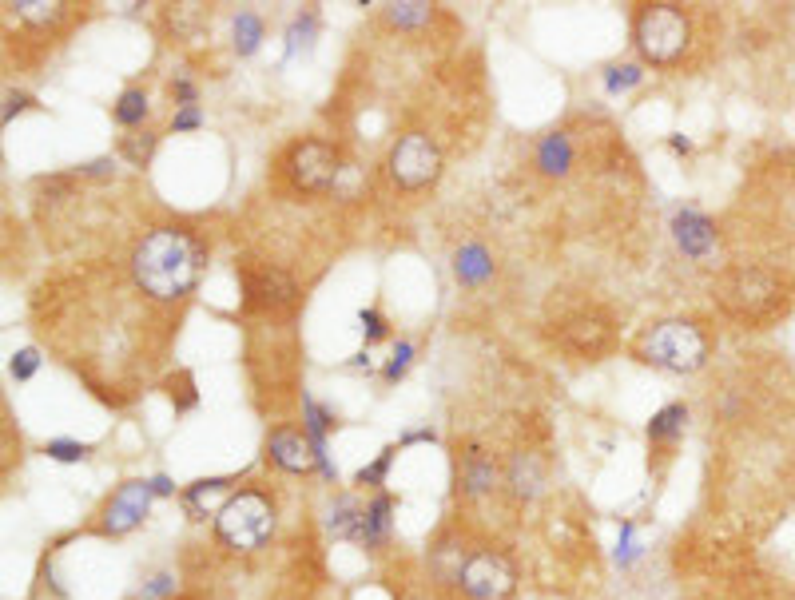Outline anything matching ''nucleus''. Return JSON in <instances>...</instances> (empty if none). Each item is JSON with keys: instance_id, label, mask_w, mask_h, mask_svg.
Masks as SVG:
<instances>
[{"instance_id": "f257e3e1", "label": "nucleus", "mask_w": 795, "mask_h": 600, "mask_svg": "<svg viewBox=\"0 0 795 600\" xmlns=\"http://www.w3.org/2000/svg\"><path fill=\"white\" fill-rule=\"evenodd\" d=\"M203 243L187 227H152L132 247V283L140 295L152 302H179L187 299L203 275Z\"/></svg>"}, {"instance_id": "f03ea898", "label": "nucleus", "mask_w": 795, "mask_h": 600, "mask_svg": "<svg viewBox=\"0 0 795 600\" xmlns=\"http://www.w3.org/2000/svg\"><path fill=\"white\" fill-rule=\"evenodd\" d=\"M720 295V306L744 322V326H768L776 318L788 314L792 306V283L780 275V271H768V267H736L720 279L716 287Z\"/></svg>"}, {"instance_id": "7ed1b4c3", "label": "nucleus", "mask_w": 795, "mask_h": 600, "mask_svg": "<svg viewBox=\"0 0 795 600\" xmlns=\"http://www.w3.org/2000/svg\"><path fill=\"white\" fill-rule=\"evenodd\" d=\"M636 358L652 370L696 374L708 362V334L688 318H664V322H656L640 334Z\"/></svg>"}, {"instance_id": "20e7f679", "label": "nucleus", "mask_w": 795, "mask_h": 600, "mask_svg": "<svg viewBox=\"0 0 795 600\" xmlns=\"http://www.w3.org/2000/svg\"><path fill=\"white\" fill-rule=\"evenodd\" d=\"M275 533V501L263 489H235L215 509V537L235 553H255Z\"/></svg>"}, {"instance_id": "39448f33", "label": "nucleus", "mask_w": 795, "mask_h": 600, "mask_svg": "<svg viewBox=\"0 0 795 600\" xmlns=\"http://www.w3.org/2000/svg\"><path fill=\"white\" fill-rule=\"evenodd\" d=\"M633 44L636 52L656 64V68H668L676 64L688 44H692V24L684 16V8L676 4H644L633 16Z\"/></svg>"}, {"instance_id": "423d86ee", "label": "nucleus", "mask_w": 795, "mask_h": 600, "mask_svg": "<svg viewBox=\"0 0 795 600\" xmlns=\"http://www.w3.org/2000/svg\"><path fill=\"white\" fill-rule=\"evenodd\" d=\"M283 175L291 179L295 191L303 195H322L338 187L342 175V155L326 140H295L283 155Z\"/></svg>"}, {"instance_id": "0eeeda50", "label": "nucleus", "mask_w": 795, "mask_h": 600, "mask_svg": "<svg viewBox=\"0 0 795 600\" xmlns=\"http://www.w3.org/2000/svg\"><path fill=\"white\" fill-rule=\"evenodd\" d=\"M386 171L402 191H422L442 175V151L430 136L410 132V136L394 140V148L386 155Z\"/></svg>"}, {"instance_id": "6e6552de", "label": "nucleus", "mask_w": 795, "mask_h": 600, "mask_svg": "<svg viewBox=\"0 0 795 600\" xmlns=\"http://www.w3.org/2000/svg\"><path fill=\"white\" fill-rule=\"evenodd\" d=\"M454 581H458V589H462L466 600H505L517 589V569L509 565L505 553L477 549L470 557H462Z\"/></svg>"}, {"instance_id": "1a4fd4ad", "label": "nucleus", "mask_w": 795, "mask_h": 600, "mask_svg": "<svg viewBox=\"0 0 795 600\" xmlns=\"http://www.w3.org/2000/svg\"><path fill=\"white\" fill-rule=\"evenodd\" d=\"M239 275V291H243V306L247 310H291L299 302V287L287 271L259 263V259H243L235 267Z\"/></svg>"}, {"instance_id": "9d476101", "label": "nucleus", "mask_w": 795, "mask_h": 600, "mask_svg": "<svg viewBox=\"0 0 795 600\" xmlns=\"http://www.w3.org/2000/svg\"><path fill=\"white\" fill-rule=\"evenodd\" d=\"M152 481L136 477V481H124L96 513V533L100 537H124L132 533L136 525H144V517L152 513Z\"/></svg>"}, {"instance_id": "9b49d317", "label": "nucleus", "mask_w": 795, "mask_h": 600, "mask_svg": "<svg viewBox=\"0 0 795 600\" xmlns=\"http://www.w3.org/2000/svg\"><path fill=\"white\" fill-rule=\"evenodd\" d=\"M557 342L573 354V358H601L613 346V330L601 314H573L561 322Z\"/></svg>"}, {"instance_id": "f8f14e48", "label": "nucleus", "mask_w": 795, "mask_h": 600, "mask_svg": "<svg viewBox=\"0 0 795 600\" xmlns=\"http://www.w3.org/2000/svg\"><path fill=\"white\" fill-rule=\"evenodd\" d=\"M672 239L688 259H708L716 247V223L696 207H680L672 215Z\"/></svg>"}, {"instance_id": "ddd939ff", "label": "nucleus", "mask_w": 795, "mask_h": 600, "mask_svg": "<svg viewBox=\"0 0 795 600\" xmlns=\"http://www.w3.org/2000/svg\"><path fill=\"white\" fill-rule=\"evenodd\" d=\"M267 461L279 465L283 473H311V469H318V457L311 450V442H307V434L287 430V426L267 434Z\"/></svg>"}, {"instance_id": "4468645a", "label": "nucleus", "mask_w": 795, "mask_h": 600, "mask_svg": "<svg viewBox=\"0 0 795 600\" xmlns=\"http://www.w3.org/2000/svg\"><path fill=\"white\" fill-rule=\"evenodd\" d=\"M394 509H398L394 493H386V489H382V493H374V497L366 501V509H362V525H358L354 545H358V549H366V553H378V549L390 541Z\"/></svg>"}, {"instance_id": "2eb2a0df", "label": "nucleus", "mask_w": 795, "mask_h": 600, "mask_svg": "<svg viewBox=\"0 0 795 600\" xmlns=\"http://www.w3.org/2000/svg\"><path fill=\"white\" fill-rule=\"evenodd\" d=\"M330 430H338V418H334L326 406H318L311 394H303V434H307V442H311V450H315L318 473H322L326 481L338 477V469H334V461H330V453H326Z\"/></svg>"}, {"instance_id": "dca6fc26", "label": "nucleus", "mask_w": 795, "mask_h": 600, "mask_svg": "<svg viewBox=\"0 0 795 600\" xmlns=\"http://www.w3.org/2000/svg\"><path fill=\"white\" fill-rule=\"evenodd\" d=\"M505 485L513 489L517 501H533L545 485V461L537 453H513L505 469Z\"/></svg>"}, {"instance_id": "f3484780", "label": "nucleus", "mask_w": 795, "mask_h": 600, "mask_svg": "<svg viewBox=\"0 0 795 600\" xmlns=\"http://www.w3.org/2000/svg\"><path fill=\"white\" fill-rule=\"evenodd\" d=\"M458 485L466 497H485L493 485H497V461L489 457L485 450H470L462 453V469H458Z\"/></svg>"}, {"instance_id": "a211bd4d", "label": "nucleus", "mask_w": 795, "mask_h": 600, "mask_svg": "<svg viewBox=\"0 0 795 600\" xmlns=\"http://www.w3.org/2000/svg\"><path fill=\"white\" fill-rule=\"evenodd\" d=\"M684 426H688V406L684 402H668L664 410H656L648 418V442H652V450H672L684 438Z\"/></svg>"}, {"instance_id": "6ab92c4d", "label": "nucleus", "mask_w": 795, "mask_h": 600, "mask_svg": "<svg viewBox=\"0 0 795 600\" xmlns=\"http://www.w3.org/2000/svg\"><path fill=\"white\" fill-rule=\"evenodd\" d=\"M454 275L462 287H481L493 279V255L481 243H462L454 251Z\"/></svg>"}, {"instance_id": "aec40b11", "label": "nucleus", "mask_w": 795, "mask_h": 600, "mask_svg": "<svg viewBox=\"0 0 795 600\" xmlns=\"http://www.w3.org/2000/svg\"><path fill=\"white\" fill-rule=\"evenodd\" d=\"M537 167L545 175H569V167H573V144H569L565 132H549L537 144Z\"/></svg>"}, {"instance_id": "412c9836", "label": "nucleus", "mask_w": 795, "mask_h": 600, "mask_svg": "<svg viewBox=\"0 0 795 600\" xmlns=\"http://www.w3.org/2000/svg\"><path fill=\"white\" fill-rule=\"evenodd\" d=\"M362 509L366 505H358L354 497H334V505H330V521H326V529H330V537H338V541H354L358 537V525H362Z\"/></svg>"}, {"instance_id": "4be33fe9", "label": "nucleus", "mask_w": 795, "mask_h": 600, "mask_svg": "<svg viewBox=\"0 0 795 600\" xmlns=\"http://www.w3.org/2000/svg\"><path fill=\"white\" fill-rule=\"evenodd\" d=\"M315 32H318V16L315 12H299L287 28V48H283V60H299L315 48Z\"/></svg>"}, {"instance_id": "5701e85b", "label": "nucleus", "mask_w": 795, "mask_h": 600, "mask_svg": "<svg viewBox=\"0 0 795 600\" xmlns=\"http://www.w3.org/2000/svg\"><path fill=\"white\" fill-rule=\"evenodd\" d=\"M148 112H152V104H148V92H144V88L120 92V100H116V108H112V116H116L120 128H140V124L148 120Z\"/></svg>"}, {"instance_id": "b1692460", "label": "nucleus", "mask_w": 795, "mask_h": 600, "mask_svg": "<svg viewBox=\"0 0 795 600\" xmlns=\"http://www.w3.org/2000/svg\"><path fill=\"white\" fill-rule=\"evenodd\" d=\"M231 485H235V477H203V481H191V485L183 489V505L203 521V517H207V509H203V505H207V497L227 493Z\"/></svg>"}, {"instance_id": "393cba45", "label": "nucleus", "mask_w": 795, "mask_h": 600, "mask_svg": "<svg viewBox=\"0 0 795 600\" xmlns=\"http://www.w3.org/2000/svg\"><path fill=\"white\" fill-rule=\"evenodd\" d=\"M231 36H235V52H239V56H255V52H259V44H263V16H255V12H239V16H235Z\"/></svg>"}, {"instance_id": "a878e982", "label": "nucleus", "mask_w": 795, "mask_h": 600, "mask_svg": "<svg viewBox=\"0 0 795 600\" xmlns=\"http://www.w3.org/2000/svg\"><path fill=\"white\" fill-rule=\"evenodd\" d=\"M398 453H402V446H386V450L378 453L370 465H362V469L354 473V485H362V489L370 485V489H378V493H382V485H386L390 465H394V457H398Z\"/></svg>"}, {"instance_id": "bb28decb", "label": "nucleus", "mask_w": 795, "mask_h": 600, "mask_svg": "<svg viewBox=\"0 0 795 600\" xmlns=\"http://www.w3.org/2000/svg\"><path fill=\"white\" fill-rule=\"evenodd\" d=\"M20 20H28V24H56L60 16H64V4L60 0H16V4H8Z\"/></svg>"}, {"instance_id": "cd10ccee", "label": "nucleus", "mask_w": 795, "mask_h": 600, "mask_svg": "<svg viewBox=\"0 0 795 600\" xmlns=\"http://www.w3.org/2000/svg\"><path fill=\"white\" fill-rule=\"evenodd\" d=\"M390 24L394 28H422V24H430V16H434V8L430 4H422V0H402V4H390Z\"/></svg>"}, {"instance_id": "c85d7f7f", "label": "nucleus", "mask_w": 795, "mask_h": 600, "mask_svg": "<svg viewBox=\"0 0 795 600\" xmlns=\"http://www.w3.org/2000/svg\"><path fill=\"white\" fill-rule=\"evenodd\" d=\"M167 394H171V402H175L179 414H183V410H195V406H199L195 374H191V370H175V374L167 378Z\"/></svg>"}, {"instance_id": "c756f323", "label": "nucleus", "mask_w": 795, "mask_h": 600, "mask_svg": "<svg viewBox=\"0 0 795 600\" xmlns=\"http://www.w3.org/2000/svg\"><path fill=\"white\" fill-rule=\"evenodd\" d=\"M156 140L152 132H132V136H124L120 140V155L128 159V163H136V167H144L148 159H152V151H156Z\"/></svg>"}, {"instance_id": "7c9ffc66", "label": "nucleus", "mask_w": 795, "mask_h": 600, "mask_svg": "<svg viewBox=\"0 0 795 600\" xmlns=\"http://www.w3.org/2000/svg\"><path fill=\"white\" fill-rule=\"evenodd\" d=\"M44 453L52 457V461H60V465H72V461H88L92 457V446L88 442H72V438H52Z\"/></svg>"}, {"instance_id": "2f4dec72", "label": "nucleus", "mask_w": 795, "mask_h": 600, "mask_svg": "<svg viewBox=\"0 0 795 600\" xmlns=\"http://www.w3.org/2000/svg\"><path fill=\"white\" fill-rule=\"evenodd\" d=\"M644 80V68L640 64H613L609 72H605V92H629V88H636Z\"/></svg>"}, {"instance_id": "473e14b6", "label": "nucleus", "mask_w": 795, "mask_h": 600, "mask_svg": "<svg viewBox=\"0 0 795 600\" xmlns=\"http://www.w3.org/2000/svg\"><path fill=\"white\" fill-rule=\"evenodd\" d=\"M410 362H414V342H410V338H398V342H394V354H390V362H386V370H382V378H386V382L406 378Z\"/></svg>"}, {"instance_id": "72a5a7b5", "label": "nucleus", "mask_w": 795, "mask_h": 600, "mask_svg": "<svg viewBox=\"0 0 795 600\" xmlns=\"http://www.w3.org/2000/svg\"><path fill=\"white\" fill-rule=\"evenodd\" d=\"M36 370H40V350H36V346H20V350H12V358H8V374H12L16 382H28Z\"/></svg>"}, {"instance_id": "f704fd0d", "label": "nucleus", "mask_w": 795, "mask_h": 600, "mask_svg": "<svg viewBox=\"0 0 795 600\" xmlns=\"http://www.w3.org/2000/svg\"><path fill=\"white\" fill-rule=\"evenodd\" d=\"M358 326H362V338H366V346H374V342L390 338V322H386V318H382L374 306L358 310Z\"/></svg>"}, {"instance_id": "c9c22d12", "label": "nucleus", "mask_w": 795, "mask_h": 600, "mask_svg": "<svg viewBox=\"0 0 795 600\" xmlns=\"http://www.w3.org/2000/svg\"><path fill=\"white\" fill-rule=\"evenodd\" d=\"M636 557H640V545H636V525L633 521H621V537H617V565L629 569Z\"/></svg>"}, {"instance_id": "e433bc0d", "label": "nucleus", "mask_w": 795, "mask_h": 600, "mask_svg": "<svg viewBox=\"0 0 795 600\" xmlns=\"http://www.w3.org/2000/svg\"><path fill=\"white\" fill-rule=\"evenodd\" d=\"M199 128H203L199 104H195V108H179V112L171 116V132H199Z\"/></svg>"}, {"instance_id": "4c0bfd02", "label": "nucleus", "mask_w": 795, "mask_h": 600, "mask_svg": "<svg viewBox=\"0 0 795 600\" xmlns=\"http://www.w3.org/2000/svg\"><path fill=\"white\" fill-rule=\"evenodd\" d=\"M171 96H175L179 108H195V100H199V92H195V84H191L187 76H175V80H171Z\"/></svg>"}, {"instance_id": "58836bf2", "label": "nucleus", "mask_w": 795, "mask_h": 600, "mask_svg": "<svg viewBox=\"0 0 795 600\" xmlns=\"http://www.w3.org/2000/svg\"><path fill=\"white\" fill-rule=\"evenodd\" d=\"M32 104H36V100H32L28 92H8V96H4V124H12V116H20V112L32 108Z\"/></svg>"}, {"instance_id": "ea45409f", "label": "nucleus", "mask_w": 795, "mask_h": 600, "mask_svg": "<svg viewBox=\"0 0 795 600\" xmlns=\"http://www.w3.org/2000/svg\"><path fill=\"white\" fill-rule=\"evenodd\" d=\"M171 589H175V577H171V573H159L156 581H152V585L144 589V597H148V600H159V597H167Z\"/></svg>"}, {"instance_id": "a19ab883", "label": "nucleus", "mask_w": 795, "mask_h": 600, "mask_svg": "<svg viewBox=\"0 0 795 600\" xmlns=\"http://www.w3.org/2000/svg\"><path fill=\"white\" fill-rule=\"evenodd\" d=\"M116 171V163L112 159H92V163H84L80 167V175H92V179H108Z\"/></svg>"}, {"instance_id": "79ce46f5", "label": "nucleus", "mask_w": 795, "mask_h": 600, "mask_svg": "<svg viewBox=\"0 0 795 600\" xmlns=\"http://www.w3.org/2000/svg\"><path fill=\"white\" fill-rule=\"evenodd\" d=\"M418 442H438V434H434V430H410V434L398 438L402 450H406V446H418Z\"/></svg>"}, {"instance_id": "37998d69", "label": "nucleus", "mask_w": 795, "mask_h": 600, "mask_svg": "<svg viewBox=\"0 0 795 600\" xmlns=\"http://www.w3.org/2000/svg\"><path fill=\"white\" fill-rule=\"evenodd\" d=\"M152 481V493L156 497H175V481L167 477V473H156V477H148Z\"/></svg>"}, {"instance_id": "c03bdc74", "label": "nucleus", "mask_w": 795, "mask_h": 600, "mask_svg": "<svg viewBox=\"0 0 795 600\" xmlns=\"http://www.w3.org/2000/svg\"><path fill=\"white\" fill-rule=\"evenodd\" d=\"M668 148L680 151V155H688V151H692V140H684V136H672V140H668Z\"/></svg>"}]
</instances>
